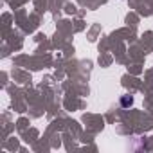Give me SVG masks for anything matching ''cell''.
I'll list each match as a JSON object with an SVG mask.
<instances>
[{"label": "cell", "mask_w": 153, "mask_h": 153, "mask_svg": "<svg viewBox=\"0 0 153 153\" xmlns=\"http://www.w3.org/2000/svg\"><path fill=\"white\" fill-rule=\"evenodd\" d=\"M121 105H123L124 108L131 106V105H133V97H131V96H123V97H121Z\"/></svg>", "instance_id": "obj_1"}]
</instances>
